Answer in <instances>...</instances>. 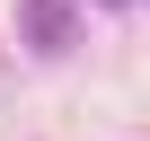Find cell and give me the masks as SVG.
Here are the masks:
<instances>
[{
  "label": "cell",
  "instance_id": "cell-1",
  "mask_svg": "<svg viewBox=\"0 0 150 141\" xmlns=\"http://www.w3.org/2000/svg\"><path fill=\"white\" fill-rule=\"evenodd\" d=\"M18 27L35 53H71L80 44V27H71V0H18Z\"/></svg>",
  "mask_w": 150,
  "mask_h": 141
},
{
  "label": "cell",
  "instance_id": "cell-2",
  "mask_svg": "<svg viewBox=\"0 0 150 141\" xmlns=\"http://www.w3.org/2000/svg\"><path fill=\"white\" fill-rule=\"evenodd\" d=\"M115 9H124V0H115Z\"/></svg>",
  "mask_w": 150,
  "mask_h": 141
}]
</instances>
